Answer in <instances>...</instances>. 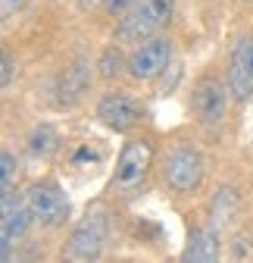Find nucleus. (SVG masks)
Wrapping results in <instances>:
<instances>
[{"label":"nucleus","instance_id":"1","mask_svg":"<svg viewBox=\"0 0 253 263\" xmlns=\"http://www.w3.org/2000/svg\"><path fill=\"white\" fill-rule=\"evenodd\" d=\"M175 0H138L116 25V41L119 44H141L156 35L172 22Z\"/></svg>","mask_w":253,"mask_h":263},{"label":"nucleus","instance_id":"2","mask_svg":"<svg viewBox=\"0 0 253 263\" xmlns=\"http://www.w3.org/2000/svg\"><path fill=\"white\" fill-rule=\"evenodd\" d=\"M110 241V213L107 207H91L66 241V263H97Z\"/></svg>","mask_w":253,"mask_h":263},{"label":"nucleus","instance_id":"3","mask_svg":"<svg viewBox=\"0 0 253 263\" xmlns=\"http://www.w3.org/2000/svg\"><path fill=\"white\" fill-rule=\"evenodd\" d=\"M203 176H206L203 154L187 141L175 144L163 160V185L172 194H194L203 185Z\"/></svg>","mask_w":253,"mask_h":263},{"label":"nucleus","instance_id":"4","mask_svg":"<svg viewBox=\"0 0 253 263\" xmlns=\"http://www.w3.org/2000/svg\"><path fill=\"white\" fill-rule=\"evenodd\" d=\"M25 201H28L31 216H35V222L41 229H62L69 222L72 204L56 182H31L25 188Z\"/></svg>","mask_w":253,"mask_h":263},{"label":"nucleus","instance_id":"5","mask_svg":"<svg viewBox=\"0 0 253 263\" xmlns=\"http://www.w3.org/2000/svg\"><path fill=\"white\" fill-rule=\"evenodd\" d=\"M150 166H153V144L147 138H129L116 157V170H113L110 185L116 191H132L147 179Z\"/></svg>","mask_w":253,"mask_h":263},{"label":"nucleus","instance_id":"6","mask_svg":"<svg viewBox=\"0 0 253 263\" xmlns=\"http://www.w3.org/2000/svg\"><path fill=\"white\" fill-rule=\"evenodd\" d=\"M172 38L166 35H156L150 41H141L135 44V50L129 53V66H125V72H129L135 82H153L160 79L169 63H172Z\"/></svg>","mask_w":253,"mask_h":263},{"label":"nucleus","instance_id":"7","mask_svg":"<svg viewBox=\"0 0 253 263\" xmlns=\"http://www.w3.org/2000/svg\"><path fill=\"white\" fill-rule=\"evenodd\" d=\"M97 119L110 128V132H132L135 125H141L144 119V104L141 97L129 94V91H107L97 101Z\"/></svg>","mask_w":253,"mask_h":263},{"label":"nucleus","instance_id":"8","mask_svg":"<svg viewBox=\"0 0 253 263\" xmlns=\"http://www.w3.org/2000/svg\"><path fill=\"white\" fill-rule=\"evenodd\" d=\"M228 85H222L216 76H203L197 85H194V91H191V110H194V116L200 119V125H206V128H219L225 122V113H228V94L231 91H225Z\"/></svg>","mask_w":253,"mask_h":263},{"label":"nucleus","instance_id":"9","mask_svg":"<svg viewBox=\"0 0 253 263\" xmlns=\"http://www.w3.org/2000/svg\"><path fill=\"white\" fill-rule=\"evenodd\" d=\"M31 222V207L25 201V194H4L0 197V251H16L19 241L28 235Z\"/></svg>","mask_w":253,"mask_h":263},{"label":"nucleus","instance_id":"10","mask_svg":"<svg viewBox=\"0 0 253 263\" xmlns=\"http://www.w3.org/2000/svg\"><path fill=\"white\" fill-rule=\"evenodd\" d=\"M225 85H228L231 97L241 104L253 97V35H244L231 47L228 66H225Z\"/></svg>","mask_w":253,"mask_h":263},{"label":"nucleus","instance_id":"11","mask_svg":"<svg viewBox=\"0 0 253 263\" xmlns=\"http://www.w3.org/2000/svg\"><path fill=\"white\" fill-rule=\"evenodd\" d=\"M88 88H91V60L78 53V57H72L66 63V69H62L59 79H56V104L62 110L75 107L88 94Z\"/></svg>","mask_w":253,"mask_h":263},{"label":"nucleus","instance_id":"12","mask_svg":"<svg viewBox=\"0 0 253 263\" xmlns=\"http://www.w3.org/2000/svg\"><path fill=\"white\" fill-rule=\"evenodd\" d=\"M219 257H222L219 229L197 226V229H191V235H187V245H184V254H181L178 263H219Z\"/></svg>","mask_w":253,"mask_h":263},{"label":"nucleus","instance_id":"13","mask_svg":"<svg viewBox=\"0 0 253 263\" xmlns=\"http://www.w3.org/2000/svg\"><path fill=\"white\" fill-rule=\"evenodd\" d=\"M25 151H28L31 160L50 157L53 151H59V132H56L50 122H38L35 128L28 132V138H25Z\"/></svg>","mask_w":253,"mask_h":263},{"label":"nucleus","instance_id":"14","mask_svg":"<svg viewBox=\"0 0 253 263\" xmlns=\"http://www.w3.org/2000/svg\"><path fill=\"white\" fill-rule=\"evenodd\" d=\"M235 210H238V194H235V188H222V191L213 197V216H216L213 229H219Z\"/></svg>","mask_w":253,"mask_h":263},{"label":"nucleus","instance_id":"15","mask_svg":"<svg viewBox=\"0 0 253 263\" xmlns=\"http://www.w3.org/2000/svg\"><path fill=\"white\" fill-rule=\"evenodd\" d=\"M122 66H129V57H122L119 47H107L97 60V72H100V79H116L122 72Z\"/></svg>","mask_w":253,"mask_h":263},{"label":"nucleus","instance_id":"16","mask_svg":"<svg viewBox=\"0 0 253 263\" xmlns=\"http://www.w3.org/2000/svg\"><path fill=\"white\" fill-rule=\"evenodd\" d=\"M16 170H19L16 154H13V151H4V154H0V197H4V194H13Z\"/></svg>","mask_w":253,"mask_h":263},{"label":"nucleus","instance_id":"17","mask_svg":"<svg viewBox=\"0 0 253 263\" xmlns=\"http://www.w3.org/2000/svg\"><path fill=\"white\" fill-rule=\"evenodd\" d=\"M13 79H16V63H13V53L4 47V57H0V85H4V91H10Z\"/></svg>","mask_w":253,"mask_h":263},{"label":"nucleus","instance_id":"18","mask_svg":"<svg viewBox=\"0 0 253 263\" xmlns=\"http://www.w3.org/2000/svg\"><path fill=\"white\" fill-rule=\"evenodd\" d=\"M28 4H31V0H0V16H4V22H10V19L19 16Z\"/></svg>","mask_w":253,"mask_h":263},{"label":"nucleus","instance_id":"19","mask_svg":"<svg viewBox=\"0 0 253 263\" xmlns=\"http://www.w3.org/2000/svg\"><path fill=\"white\" fill-rule=\"evenodd\" d=\"M135 4H138V0H103V10H107L110 16H125Z\"/></svg>","mask_w":253,"mask_h":263}]
</instances>
